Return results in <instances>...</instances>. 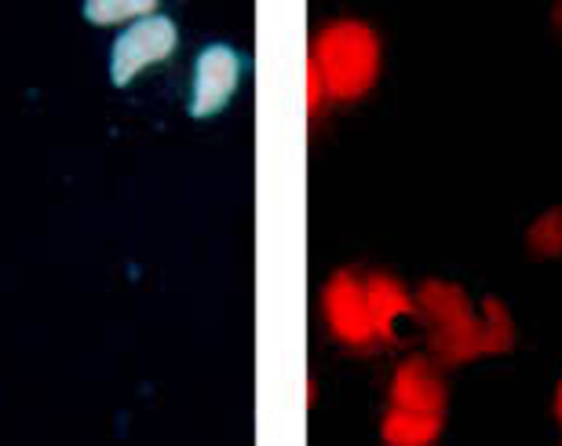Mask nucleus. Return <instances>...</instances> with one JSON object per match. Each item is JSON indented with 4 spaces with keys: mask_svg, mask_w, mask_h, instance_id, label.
Listing matches in <instances>:
<instances>
[{
    "mask_svg": "<svg viewBox=\"0 0 562 446\" xmlns=\"http://www.w3.org/2000/svg\"><path fill=\"white\" fill-rule=\"evenodd\" d=\"M322 99H325V81H322V74H318V66H307V110H318L322 107Z\"/></svg>",
    "mask_w": 562,
    "mask_h": 446,
    "instance_id": "12",
    "label": "nucleus"
},
{
    "mask_svg": "<svg viewBox=\"0 0 562 446\" xmlns=\"http://www.w3.org/2000/svg\"><path fill=\"white\" fill-rule=\"evenodd\" d=\"M362 286H366V300H369V315H373L376 337H395V326L406 315H413L417 300H413L409 289L391 275H369Z\"/></svg>",
    "mask_w": 562,
    "mask_h": 446,
    "instance_id": "7",
    "label": "nucleus"
},
{
    "mask_svg": "<svg viewBox=\"0 0 562 446\" xmlns=\"http://www.w3.org/2000/svg\"><path fill=\"white\" fill-rule=\"evenodd\" d=\"M380 436L387 446H435L442 436V417L391 406L384 414V425H380Z\"/></svg>",
    "mask_w": 562,
    "mask_h": 446,
    "instance_id": "8",
    "label": "nucleus"
},
{
    "mask_svg": "<svg viewBox=\"0 0 562 446\" xmlns=\"http://www.w3.org/2000/svg\"><path fill=\"white\" fill-rule=\"evenodd\" d=\"M555 414H559V421H562V381H559V388H555Z\"/></svg>",
    "mask_w": 562,
    "mask_h": 446,
    "instance_id": "13",
    "label": "nucleus"
},
{
    "mask_svg": "<svg viewBox=\"0 0 562 446\" xmlns=\"http://www.w3.org/2000/svg\"><path fill=\"white\" fill-rule=\"evenodd\" d=\"M322 308H325V322H329L333 337H340L344 344L362 348V344L376 337L373 315H369V300H366V286L358 282L351 271H340L329 278Z\"/></svg>",
    "mask_w": 562,
    "mask_h": 446,
    "instance_id": "4",
    "label": "nucleus"
},
{
    "mask_svg": "<svg viewBox=\"0 0 562 446\" xmlns=\"http://www.w3.org/2000/svg\"><path fill=\"white\" fill-rule=\"evenodd\" d=\"M314 66H318L325 96L358 99L376 85L380 74V41L376 33L358 19L329 22L314 41Z\"/></svg>",
    "mask_w": 562,
    "mask_h": 446,
    "instance_id": "1",
    "label": "nucleus"
},
{
    "mask_svg": "<svg viewBox=\"0 0 562 446\" xmlns=\"http://www.w3.org/2000/svg\"><path fill=\"white\" fill-rule=\"evenodd\" d=\"M176 44H179V30L168 15H157L154 11V15L136 19L114 41V59H110L114 85H128L146 66L168 59L176 52Z\"/></svg>",
    "mask_w": 562,
    "mask_h": 446,
    "instance_id": "3",
    "label": "nucleus"
},
{
    "mask_svg": "<svg viewBox=\"0 0 562 446\" xmlns=\"http://www.w3.org/2000/svg\"><path fill=\"white\" fill-rule=\"evenodd\" d=\"M391 406L417 410V414H438L446 410V381L435 363L413 355L391 377Z\"/></svg>",
    "mask_w": 562,
    "mask_h": 446,
    "instance_id": "6",
    "label": "nucleus"
},
{
    "mask_svg": "<svg viewBox=\"0 0 562 446\" xmlns=\"http://www.w3.org/2000/svg\"><path fill=\"white\" fill-rule=\"evenodd\" d=\"M241 77L238 52L227 44H209L194 66V92H190V118H212L231 103Z\"/></svg>",
    "mask_w": 562,
    "mask_h": 446,
    "instance_id": "5",
    "label": "nucleus"
},
{
    "mask_svg": "<svg viewBox=\"0 0 562 446\" xmlns=\"http://www.w3.org/2000/svg\"><path fill=\"white\" fill-rule=\"evenodd\" d=\"M526 245H530L533 256L541 260H552L562 256V209H548L544 216H537L526 231Z\"/></svg>",
    "mask_w": 562,
    "mask_h": 446,
    "instance_id": "10",
    "label": "nucleus"
},
{
    "mask_svg": "<svg viewBox=\"0 0 562 446\" xmlns=\"http://www.w3.org/2000/svg\"><path fill=\"white\" fill-rule=\"evenodd\" d=\"M479 333H482V355H501L512 348L515 341V326H512V315L501 300H482L479 308Z\"/></svg>",
    "mask_w": 562,
    "mask_h": 446,
    "instance_id": "9",
    "label": "nucleus"
},
{
    "mask_svg": "<svg viewBox=\"0 0 562 446\" xmlns=\"http://www.w3.org/2000/svg\"><path fill=\"white\" fill-rule=\"evenodd\" d=\"M417 304L427 319L435 322V352L446 363H468L482 355V333H479V311L471 308L468 293L453 282L431 278L420 286Z\"/></svg>",
    "mask_w": 562,
    "mask_h": 446,
    "instance_id": "2",
    "label": "nucleus"
},
{
    "mask_svg": "<svg viewBox=\"0 0 562 446\" xmlns=\"http://www.w3.org/2000/svg\"><path fill=\"white\" fill-rule=\"evenodd\" d=\"M85 15L106 26V22H121V19H146L154 15V4L150 0H92L85 8Z\"/></svg>",
    "mask_w": 562,
    "mask_h": 446,
    "instance_id": "11",
    "label": "nucleus"
}]
</instances>
